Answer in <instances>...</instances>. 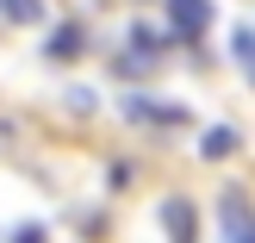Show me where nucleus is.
<instances>
[{"label":"nucleus","mask_w":255,"mask_h":243,"mask_svg":"<svg viewBox=\"0 0 255 243\" xmlns=\"http://www.w3.org/2000/svg\"><path fill=\"white\" fill-rule=\"evenodd\" d=\"M218 231H224V243H255V206H249V194H224L218 200Z\"/></svg>","instance_id":"obj_1"},{"label":"nucleus","mask_w":255,"mask_h":243,"mask_svg":"<svg viewBox=\"0 0 255 243\" xmlns=\"http://www.w3.org/2000/svg\"><path fill=\"white\" fill-rule=\"evenodd\" d=\"M125 119H137V125H187L193 112H187V106H174V100H143V94H125Z\"/></svg>","instance_id":"obj_2"},{"label":"nucleus","mask_w":255,"mask_h":243,"mask_svg":"<svg viewBox=\"0 0 255 243\" xmlns=\"http://www.w3.org/2000/svg\"><path fill=\"white\" fill-rule=\"evenodd\" d=\"M206 25H212V0H168V31L174 37H206Z\"/></svg>","instance_id":"obj_3"},{"label":"nucleus","mask_w":255,"mask_h":243,"mask_svg":"<svg viewBox=\"0 0 255 243\" xmlns=\"http://www.w3.org/2000/svg\"><path fill=\"white\" fill-rule=\"evenodd\" d=\"M162 231L174 243H193V206L187 200H162Z\"/></svg>","instance_id":"obj_4"},{"label":"nucleus","mask_w":255,"mask_h":243,"mask_svg":"<svg viewBox=\"0 0 255 243\" xmlns=\"http://www.w3.org/2000/svg\"><path fill=\"white\" fill-rule=\"evenodd\" d=\"M231 56L243 62V75H249V87H255V31H243V25H237V31H231Z\"/></svg>","instance_id":"obj_5"},{"label":"nucleus","mask_w":255,"mask_h":243,"mask_svg":"<svg viewBox=\"0 0 255 243\" xmlns=\"http://www.w3.org/2000/svg\"><path fill=\"white\" fill-rule=\"evenodd\" d=\"M199 150H206L212 162H218V156H231V150H237V131H231V125H212V131L199 137Z\"/></svg>","instance_id":"obj_6"},{"label":"nucleus","mask_w":255,"mask_h":243,"mask_svg":"<svg viewBox=\"0 0 255 243\" xmlns=\"http://www.w3.org/2000/svg\"><path fill=\"white\" fill-rule=\"evenodd\" d=\"M0 12L19 19V25H37V19H44V0H0Z\"/></svg>","instance_id":"obj_7"},{"label":"nucleus","mask_w":255,"mask_h":243,"mask_svg":"<svg viewBox=\"0 0 255 243\" xmlns=\"http://www.w3.org/2000/svg\"><path fill=\"white\" fill-rule=\"evenodd\" d=\"M75 50H81V25H62V31L50 37V56L62 62V56H75Z\"/></svg>","instance_id":"obj_8"},{"label":"nucleus","mask_w":255,"mask_h":243,"mask_svg":"<svg viewBox=\"0 0 255 243\" xmlns=\"http://www.w3.org/2000/svg\"><path fill=\"white\" fill-rule=\"evenodd\" d=\"M12 243H44V231H37V225H19V237Z\"/></svg>","instance_id":"obj_9"}]
</instances>
